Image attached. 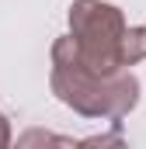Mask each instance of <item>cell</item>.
Here are the masks:
<instances>
[{"instance_id": "1", "label": "cell", "mask_w": 146, "mask_h": 149, "mask_svg": "<svg viewBox=\"0 0 146 149\" xmlns=\"http://www.w3.org/2000/svg\"><path fill=\"white\" fill-rule=\"evenodd\" d=\"M52 94L73 108L84 118H108L111 125H118L125 114L139 104V80L129 70L118 73H98L94 66H87V59L80 56L77 38H56L52 45Z\"/></svg>"}, {"instance_id": "2", "label": "cell", "mask_w": 146, "mask_h": 149, "mask_svg": "<svg viewBox=\"0 0 146 149\" xmlns=\"http://www.w3.org/2000/svg\"><path fill=\"white\" fill-rule=\"evenodd\" d=\"M125 28H129L125 14L115 3H105V0H73L70 3V35L77 38L87 66H94L105 76L125 70L122 63Z\"/></svg>"}, {"instance_id": "3", "label": "cell", "mask_w": 146, "mask_h": 149, "mask_svg": "<svg viewBox=\"0 0 146 149\" xmlns=\"http://www.w3.org/2000/svg\"><path fill=\"white\" fill-rule=\"evenodd\" d=\"M143 59H146V28L143 24H132L122 35V63L125 66H136Z\"/></svg>"}, {"instance_id": "4", "label": "cell", "mask_w": 146, "mask_h": 149, "mask_svg": "<svg viewBox=\"0 0 146 149\" xmlns=\"http://www.w3.org/2000/svg\"><path fill=\"white\" fill-rule=\"evenodd\" d=\"M11 146V121L0 114V149H7Z\"/></svg>"}]
</instances>
